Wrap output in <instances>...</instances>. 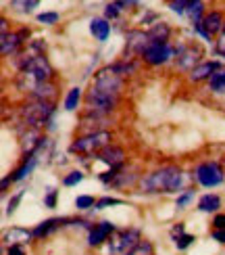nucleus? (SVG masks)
<instances>
[{
  "label": "nucleus",
  "mask_w": 225,
  "mask_h": 255,
  "mask_svg": "<svg viewBox=\"0 0 225 255\" xmlns=\"http://www.w3.org/2000/svg\"><path fill=\"white\" fill-rule=\"evenodd\" d=\"M181 184H184V174L177 167L156 169L142 180V188L146 193H177Z\"/></svg>",
  "instance_id": "f257e3e1"
},
{
  "label": "nucleus",
  "mask_w": 225,
  "mask_h": 255,
  "mask_svg": "<svg viewBox=\"0 0 225 255\" xmlns=\"http://www.w3.org/2000/svg\"><path fill=\"white\" fill-rule=\"evenodd\" d=\"M21 115H23L25 128H38V130H40V128L50 120L52 105L46 103V101H36L31 105H25L23 111H21Z\"/></svg>",
  "instance_id": "f03ea898"
},
{
  "label": "nucleus",
  "mask_w": 225,
  "mask_h": 255,
  "mask_svg": "<svg viewBox=\"0 0 225 255\" xmlns=\"http://www.w3.org/2000/svg\"><path fill=\"white\" fill-rule=\"evenodd\" d=\"M111 140V134L109 132H96V134H88L75 140L71 144V151L73 153H83V155H92L94 151H102V148L109 144Z\"/></svg>",
  "instance_id": "7ed1b4c3"
},
{
  "label": "nucleus",
  "mask_w": 225,
  "mask_h": 255,
  "mask_svg": "<svg viewBox=\"0 0 225 255\" xmlns=\"http://www.w3.org/2000/svg\"><path fill=\"white\" fill-rule=\"evenodd\" d=\"M92 88H96L98 92L109 94V97L119 99V90H121V78H119V73H117L113 67L102 69L98 76H96Z\"/></svg>",
  "instance_id": "20e7f679"
},
{
  "label": "nucleus",
  "mask_w": 225,
  "mask_h": 255,
  "mask_svg": "<svg viewBox=\"0 0 225 255\" xmlns=\"http://www.w3.org/2000/svg\"><path fill=\"white\" fill-rule=\"evenodd\" d=\"M21 71H27L31 73L40 84H44L50 80L52 76V67H50V63L46 61L44 55H36V57H27L23 61V65H21Z\"/></svg>",
  "instance_id": "39448f33"
},
{
  "label": "nucleus",
  "mask_w": 225,
  "mask_h": 255,
  "mask_svg": "<svg viewBox=\"0 0 225 255\" xmlns=\"http://www.w3.org/2000/svg\"><path fill=\"white\" fill-rule=\"evenodd\" d=\"M85 105H88L90 111H94V115H102V113H109L115 107L117 99L109 97V94H104V92H98L96 88H92L88 92V97H85Z\"/></svg>",
  "instance_id": "423d86ee"
},
{
  "label": "nucleus",
  "mask_w": 225,
  "mask_h": 255,
  "mask_svg": "<svg viewBox=\"0 0 225 255\" xmlns=\"http://www.w3.org/2000/svg\"><path fill=\"white\" fill-rule=\"evenodd\" d=\"M142 57L150 63V65H160V63H167L173 57V48H171L167 42H152L146 46V50L142 52Z\"/></svg>",
  "instance_id": "0eeeda50"
},
{
  "label": "nucleus",
  "mask_w": 225,
  "mask_h": 255,
  "mask_svg": "<svg viewBox=\"0 0 225 255\" xmlns=\"http://www.w3.org/2000/svg\"><path fill=\"white\" fill-rule=\"evenodd\" d=\"M138 243H140V232L138 230H125L115 241H111V253L125 255V253H130Z\"/></svg>",
  "instance_id": "6e6552de"
},
{
  "label": "nucleus",
  "mask_w": 225,
  "mask_h": 255,
  "mask_svg": "<svg viewBox=\"0 0 225 255\" xmlns=\"http://www.w3.org/2000/svg\"><path fill=\"white\" fill-rule=\"evenodd\" d=\"M196 178L202 186H217L223 182V169L217 163H202L196 169Z\"/></svg>",
  "instance_id": "1a4fd4ad"
},
{
  "label": "nucleus",
  "mask_w": 225,
  "mask_h": 255,
  "mask_svg": "<svg viewBox=\"0 0 225 255\" xmlns=\"http://www.w3.org/2000/svg\"><path fill=\"white\" fill-rule=\"evenodd\" d=\"M194 27H196L198 34H202L207 40H211L213 34H217L219 29H223V17H221V13H209V15L202 17V21L196 23Z\"/></svg>",
  "instance_id": "9d476101"
},
{
  "label": "nucleus",
  "mask_w": 225,
  "mask_h": 255,
  "mask_svg": "<svg viewBox=\"0 0 225 255\" xmlns=\"http://www.w3.org/2000/svg\"><path fill=\"white\" fill-rule=\"evenodd\" d=\"M200 55L202 52L198 46H181L177 50V65L181 69H194V67H198Z\"/></svg>",
  "instance_id": "9b49d317"
},
{
  "label": "nucleus",
  "mask_w": 225,
  "mask_h": 255,
  "mask_svg": "<svg viewBox=\"0 0 225 255\" xmlns=\"http://www.w3.org/2000/svg\"><path fill=\"white\" fill-rule=\"evenodd\" d=\"M150 44V36L144 34V31H130L127 34V44H125V55H142L146 50V46Z\"/></svg>",
  "instance_id": "f8f14e48"
},
{
  "label": "nucleus",
  "mask_w": 225,
  "mask_h": 255,
  "mask_svg": "<svg viewBox=\"0 0 225 255\" xmlns=\"http://www.w3.org/2000/svg\"><path fill=\"white\" fill-rule=\"evenodd\" d=\"M98 159L104 161V163H109L111 169H117L123 163L125 153H123V148H119V146H104L102 151H98Z\"/></svg>",
  "instance_id": "ddd939ff"
},
{
  "label": "nucleus",
  "mask_w": 225,
  "mask_h": 255,
  "mask_svg": "<svg viewBox=\"0 0 225 255\" xmlns=\"http://www.w3.org/2000/svg\"><path fill=\"white\" fill-rule=\"evenodd\" d=\"M25 36H29V31H25V29L19 31V34H4L2 40H0V42H2V55H4V57L13 55V52L19 48L21 42H23L21 38H25Z\"/></svg>",
  "instance_id": "4468645a"
},
{
  "label": "nucleus",
  "mask_w": 225,
  "mask_h": 255,
  "mask_svg": "<svg viewBox=\"0 0 225 255\" xmlns=\"http://www.w3.org/2000/svg\"><path fill=\"white\" fill-rule=\"evenodd\" d=\"M219 69L217 63H200L198 67L192 69L190 73V78L194 80V82H200V80H207V78H213V73H215Z\"/></svg>",
  "instance_id": "2eb2a0df"
},
{
  "label": "nucleus",
  "mask_w": 225,
  "mask_h": 255,
  "mask_svg": "<svg viewBox=\"0 0 225 255\" xmlns=\"http://www.w3.org/2000/svg\"><path fill=\"white\" fill-rule=\"evenodd\" d=\"M111 232H113V226L109 224V222H102V224L92 228V232H90V245H100V243H104L106 239H109Z\"/></svg>",
  "instance_id": "dca6fc26"
},
{
  "label": "nucleus",
  "mask_w": 225,
  "mask_h": 255,
  "mask_svg": "<svg viewBox=\"0 0 225 255\" xmlns=\"http://www.w3.org/2000/svg\"><path fill=\"white\" fill-rule=\"evenodd\" d=\"M90 31L94 34L96 40H106L109 38V31H111V25L106 23L104 19H92V23H90Z\"/></svg>",
  "instance_id": "f3484780"
},
{
  "label": "nucleus",
  "mask_w": 225,
  "mask_h": 255,
  "mask_svg": "<svg viewBox=\"0 0 225 255\" xmlns=\"http://www.w3.org/2000/svg\"><path fill=\"white\" fill-rule=\"evenodd\" d=\"M31 235H34V232H27L23 228H13L4 235V241L8 243V245H17V243H27Z\"/></svg>",
  "instance_id": "a211bd4d"
},
{
  "label": "nucleus",
  "mask_w": 225,
  "mask_h": 255,
  "mask_svg": "<svg viewBox=\"0 0 225 255\" xmlns=\"http://www.w3.org/2000/svg\"><path fill=\"white\" fill-rule=\"evenodd\" d=\"M34 97H36L38 101H46V103H50L52 99H55V86H52L50 82L40 84V86L34 90Z\"/></svg>",
  "instance_id": "6ab92c4d"
},
{
  "label": "nucleus",
  "mask_w": 225,
  "mask_h": 255,
  "mask_svg": "<svg viewBox=\"0 0 225 255\" xmlns=\"http://www.w3.org/2000/svg\"><path fill=\"white\" fill-rule=\"evenodd\" d=\"M221 207V199L217 195H205L198 201V209L200 211H217Z\"/></svg>",
  "instance_id": "aec40b11"
},
{
  "label": "nucleus",
  "mask_w": 225,
  "mask_h": 255,
  "mask_svg": "<svg viewBox=\"0 0 225 255\" xmlns=\"http://www.w3.org/2000/svg\"><path fill=\"white\" fill-rule=\"evenodd\" d=\"M148 36L152 42H167L169 38V25L167 23H154L152 29L148 31Z\"/></svg>",
  "instance_id": "412c9836"
},
{
  "label": "nucleus",
  "mask_w": 225,
  "mask_h": 255,
  "mask_svg": "<svg viewBox=\"0 0 225 255\" xmlns=\"http://www.w3.org/2000/svg\"><path fill=\"white\" fill-rule=\"evenodd\" d=\"M63 222H65V220H61V218H57V220H46V222H42V224H40V226L34 230V237H46L48 232H52L55 228H59V226L63 224Z\"/></svg>",
  "instance_id": "4be33fe9"
},
{
  "label": "nucleus",
  "mask_w": 225,
  "mask_h": 255,
  "mask_svg": "<svg viewBox=\"0 0 225 255\" xmlns=\"http://www.w3.org/2000/svg\"><path fill=\"white\" fill-rule=\"evenodd\" d=\"M36 163H38V157H36V155H27L25 165H23V167H19L17 172H15V176H10V178H13V180H23L25 176L31 174V169L36 167Z\"/></svg>",
  "instance_id": "5701e85b"
},
{
  "label": "nucleus",
  "mask_w": 225,
  "mask_h": 255,
  "mask_svg": "<svg viewBox=\"0 0 225 255\" xmlns=\"http://www.w3.org/2000/svg\"><path fill=\"white\" fill-rule=\"evenodd\" d=\"M40 4V0H10V6L19 13H31Z\"/></svg>",
  "instance_id": "b1692460"
},
{
  "label": "nucleus",
  "mask_w": 225,
  "mask_h": 255,
  "mask_svg": "<svg viewBox=\"0 0 225 255\" xmlns=\"http://www.w3.org/2000/svg\"><path fill=\"white\" fill-rule=\"evenodd\" d=\"M211 88L215 92H219V94H225V69H217L215 73H213Z\"/></svg>",
  "instance_id": "393cba45"
},
{
  "label": "nucleus",
  "mask_w": 225,
  "mask_h": 255,
  "mask_svg": "<svg viewBox=\"0 0 225 255\" xmlns=\"http://www.w3.org/2000/svg\"><path fill=\"white\" fill-rule=\"evenodd\" d=\"M202 2L198 0V2H190V6H188V15H190V19H192V23H200L202 21Z\"/></svg>",
  "instance_id": "a878e982"
},
{
  "label": "nucleus",
  "mask_w": 225,
  "mask_h": 255,
  "mask_svg": "<svg viewBox=\"0 0 225 255\" xmlns=\"http://www.w3.org/2000/svg\"><path fill=\"white\" fill-rule=\"evenodd\" d=\"M79 97H81L79 88H71V90H69V94H67V101H65V109H67V111H73L75 107H77Z\"/></svg>",
  "instance_id": "bb28decb"
},
{
  "label": "nucleus",
  "mask_w": 225,
  "mask_h": 255,
  "mask_svg": "<svg viewBox=\"0 0 225 255\" xmlns=\"http://www.w3.org/2000/svg\"><path fill=\"white\" fill-rule=\"evenodd\" d=\"M125 255H152V245H150L148 241H140L138 245Z\"/></svg>",
  "instance_id": "cd10ccee"
},
{
  "label": "nucleus",
  "mask_w": 225,
  "mask_h": 255,
  "mask_svg": "<svg viewBox=\"0 0 225 255\" xmlns=\"http://www.w3.org/2000/svg\"><path fill=\"white\" fill-rule=\"evenodd\" d=\"M121 8H123V0H117V2L106 4V8H104V15L109 17V19H115L117 15L121 13Z\"/></svg>",
  "instance_id": "c85d7f7f"
},
{
  "label": "nucleus",
  "mask_w": 225,
  "mask_h": 255,
  "mask_svg": "<svg viewBox=\"0 0 225 255\" xmlns=\"http://www.w3.org/2000/svg\"><path fill=\"white\" fill-rule=\"evenodd\" d=\"M190 6V0H171V10L173 13H186Z\"/></svg>",
  "instance_id": "c756f323"
},
{
  "label": "nucleus",
  "mask_w": 225,
  "mask_h": 255,
  "mask_svg": "<svg viewBox=\"0 0 225 255\" xmlns=\"http://www.w3.org/2000/svg\"><path fill=\"white\" fill-rule=\"evenodd\" d=\"M81 180H83V174L81 172H71L65 180H63V184H65V186H75L77 182H81Z\"/></svg>",
  "instance_id": "7c9ffc66"
},
{
  "label": "nucleus",
  "mask_w": 225,
  "mask_h": 255,
  "mask_svg": "<svg viewBox=\"0 0 225 255\" xmlns=\"http://www.w3.org/2000/svg\"><path fill=\"white\" fill-rule=\"evenodd\" d=\"M75 207H77V209L94 207V199L92 197H77V199H75Z\"/></svg>",
  "instance_id": "2f4dec72"
},
{
  "label": "nucleus",
  "mask_w": 225,
  "mask_h": 255,
  "mask_svg": "<svg viewBox=\"0 0 225 255\" xmlns=\"http://www.w3.org/2000/svg\"><path fill=\"white\" fill-rule=\"evenodd\" d=\"M38 21H40V23L52 25V23H57V21H59V13H42V15H38Z\"/></svg>",
  "instance_id": "473e14b6"
},
{
  "label": "nucleus",
  "mask_w": 225,
  "mask_h": 255,
  "mask_svg": "<svg viewBox=\"0 0 225 255\" xmlns=\"http://www.w3.org/2000/svg\"><path fill=\"white\" fill-rule=\"evenodd\" d=\"M192 241H194V237H190V235H179V237H175V245H177V249H186Z\"/></svg>",
  "instance_id": "72a5a7b5"
},
{
  "label": "nucleus",
  "mask_w": 225,
  "mask_h": 255,
  "mask_svg": "<svg viewBox=\"0 0 225 255\" xmlns=\"http://www.w3.org/2000/svg\"><path fill=\"white\" fill-rule=\"evenodd\" d=\"M121 201L119 199H115V197H104V199H100L98 203H96V207L98 209H104V207H109V205H119Z\"/></svg>",
  "instance_id": "f704fd0d"
},
{
  "label": "nucleus",
  "mask_w": 225,
  "mask_h": 255,
  "mask_svg": "<svg viewBox=\"0 0 225 255\" xmlns=\"http://www.w3.org/2000/svg\"><path fill=\"white\" fill-rule=\"evenodd\" d=\"M21 197H23V193H19V195H15L13 199L8 201V207H6V214H13V211L17 209V205H19V201H21Z\"/></svg>",
  "instance_id": "c9c22d12"
},
{
  "label": "nucleus",
  "mask_w": 225,
  "mask_h": 255,
  "mask_svg": "<svg viewBox=\"0 0 225 255\" xmlns=\"http://www.w3.org/2000/svg\"><path fill=\"white\" fill-rule=\"evenodd\" d=\"M44 203H46L48 207H55V205H57V190H55V188H50V190H48V195H46V199H44Z\"/></svg>",
  "instance_id": "e433bc0d"
},
{
  "label": "nucleus",
  "mask_w": 225,
  "mask_h": 255,
  "mask_svg": "<svg viewBox=\"0 0 225 255\" xmlns=\"http://www.w3.org/2000/svg\"><path fill=\"white\" fill-rule=\"evenodd\" d=\"M192 199V193H186V195H181L179 199H177V207H186V203Z\"/></svg>",
  "instance_id": "4c0bfd02"
},
{
  "label": "nucleus",
  "mask_w": 225,
  "mask_h": 255,
  "mask_svg": "<svg viewBox=\"0 0 225 255\" xmlns=\"http://www.w3.org/2000/svg\"><path fill=\"white\" fill-rule=\"evenodd\" d=\"M215 226H217L219 230H225V216H223V214H219V216L215 218Z\"/></svg>",
  "instance_id": "58836bf2"
},
{
  "label": "nucleus",
  "mask_w": 225,
  "mask_h": 255,
  "mask_svg": "<svg viewBox=\"0 0 225 255\" xmlns=\"http://www.w3.org/2000/svg\"><path fill=\"white\" fill-rule=\"evenodd\" d=\"M217 52L221 57H225V36H221V40L217 42Z\"/></svg>",
  "instance_id": "ea45409f"
},
{
  "label": "nucleus",
  "mask_w": 225,
  "mask_h": 255,
  "mask_svg": "<svg viewBox=\"0 0 225 255\" xmlns=\"http://www.w3.org/2000/svg\"><path fill=\"white\" fill-rule=\"evenodd\" d=\"M8 255H23V251H21L19 245H10L8 247Z\"/></svg>",
  "instance_id": "a19ab883"
},
{
  "label": "nucleus",
  "mask_w": 225,
  "mask_h": 255,
  "mask_svg": "<svg viewBox=\"0 0 225 255\" xmlns=\"http://www.w3.org/2000/svg\"><path fill=\"white\" fill-rule=\"evenodd\" d=\"M213 237H215L219 243H225V230H217V232H215V235H213Z\"/></svg>",
  "instance_id": "79ce46f5"
},
{
  "label": "nucleus",
  "mask_w": 225,
  "mask_h": 255,
  "mask_svg": "<svg viewBox=\"0 0 225 255\" xmlns=\"http://www.w3.org/2000/svg\"><path fill=\"white\" fill-rule=\"evenodd\" d=\"M138 2V0H123V4H127V6H130V4H136Z\"/></svg>",
  "instance_id": "37998d69"
},
{
  "label": "nucleus",
  "mask_w": 225,
  "mask_h": 255,
  "mask_svg": "<svg viewBox=\"0 0 225 255\" xmlns=\"http://www.w3.org/2000/svg\"><path fill=\"white\" fill-rule=\"evenodd\" d=\"M223 36H225V23H223Z\"/></svg>",
  "instance_id": "c03bdc74"
}]
</instances>
